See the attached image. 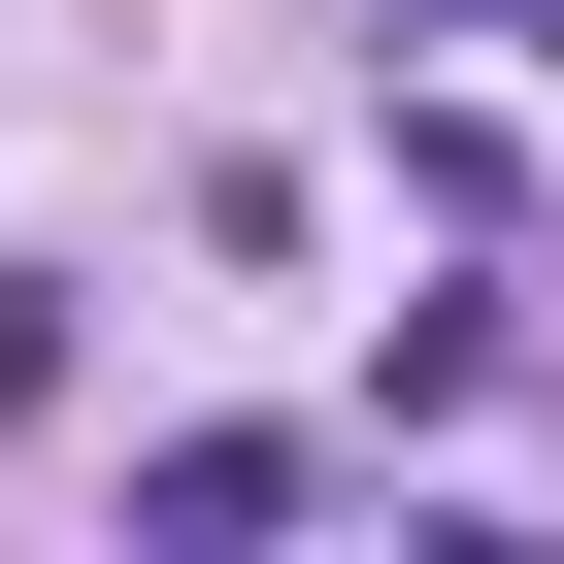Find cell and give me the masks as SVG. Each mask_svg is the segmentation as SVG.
I'll use <instances>...</instances> for the list:
<instances>
[{
	"instance_id": "obj_1",
	"label": "cell",
	"mask_w": 564,
	"mask_h": 564,
	"mask_svg": "<svg viewBox=\"0 0 564 564\" xmlns=\"http://www.w3.org/2000/svg\"><path fill=\"white\" fill-rule=\"evenodd\" d=\"M67 399V265H0V432H34Z\"/></svg>"
},
{
	"instance_id": "obj_2",
	"label": "cell",
	"mask_w": 564,
	"mask_h": 564,
	"mask_svg": "<svg viewBox=\"0 0 564 564\" xmlns=\"http://www.w3.org/2000/svg\"><path fill=\"white\" fill-rule=\"evenodd\" d=\"M399 34H564V0H399Z\"/></svg>"
}]
</instances>
